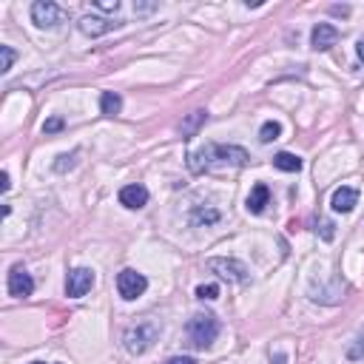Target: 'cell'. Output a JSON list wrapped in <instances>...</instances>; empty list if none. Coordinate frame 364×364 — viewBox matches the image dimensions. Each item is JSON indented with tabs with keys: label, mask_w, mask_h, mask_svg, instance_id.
Wrapping results in <instances>:
<instances>
[{
	"label": "cell",
	"mask_w": 364,
	"mask_h": 364,
	"mask_svg": "<svg viewBox=\"0 0 364 364\" xmlns=\"http://www.w3.org/2000/svg\"><path fill=\"white\" fill-rule=\"evenodd\" d=\"M247 151L239 148V145H217V143H208L205 148L194 151V154H188V168L194 171V174H202V171H210L214 165H247Z\"/></svg>",
	"instance_id": "obj_1"
},
{
	"label": "cell",
	"mask_w": 364,
	"mask_h": 364,
	"mask_svg": "<svg viewBox=\"0 0 364 364\" xmlns=\"http://www.w3.org/2000/svg\"><path fill=\"white\" fill-rule=\"evenodd\" d=\"M188 336H191V344L199 350L210 348L214 344V339L219 336V319L214 313H194L188 321Z\"/></svg>",
	"instance_id": "obj_2"
},
{
	"label": "cell",
	"mask_w": 364,
	"mask_h": 364,
	"mask_svg": "<svg viewBox=\"0 0 364 364\" xmlns=\"http://www.w3.org/2000/svg\"><path fill=\"white\" fill-rule=\"evenodd\" d=\"M160 339V328L154 321H140V324H134V328L125 330L123 336V344H125V350L131 356H143L148 353L151 348H154V341Z\"/></svg>",
	"instance_id": "obj_3"
},
{
	"label": "cell",
	"mask_w": 364,
	"mask_h": 364,
	"mask_svg": "<svg viewBox=\"0 0 364 364\" xmlns=\"http://www.w3.org/2000/svg\"><path fill=\"white\" fill-rule=\"evenodd\" d=\"M208 271H214L217 276H222V279H228V282H236V284L247 282V267H245V262H239V259L214 256V259H208Z\"/></svg>",
	"instance_id": "obj_4"
},
{
	"label": "cell",
	"mask_w": 364,
	"mask_h": 364,
	"mask_svg": "<svg viewBox=\"0 0 364 364\" xmlns=\"http://www.w3.org/2000/svg\"><path fill=\"white\" fill-rule=\"evenodd\" d=\"M145 287H148V279L137 271H131V267H125V271L117 274V291L125 302H134V299H140L145 293Z\"/></svg>",
	"instance_id": "obj_5"
},
{
	"label": "cell",
	"mask_w": 364,
	"mask_h": 364,
	"mask_svg": "<svg viewBox=\"0 0 364 364\" xmlns=\"http://www.w3.org/2000/svg\"><path fill=\"white\" fill-rule=\"evenodd\" d=\"M63 9L51 3V0H37V3L32 6V21L37 29H54L57 23H63Z\"/></svg>",
	"instance_id": "obj_6"
},
{
	"label": "cell",
	"mask_w": 364,
	"mask_h": 364,
	"mask_svg": "<svg viewBox=\"0 0 364 364\" xmlns=\"http://www.w3.org/2000/svg\"><path fill=\"white\" fill-rule=\"evenodd\" d=\"M91 284H94V271L91 267H74V271L69 274L66 279V296L71 299H80L91 291Z\"/></svg>",
	"instance_id": "obj_7"
},
{
	"label": "cell",
	"mask_w": 364,
	"mask_h": 364,
	"mask_svg": "<svg viewBox=\"0 0 364 364\" xmlns=\"http://www.w3.org/2000/svg\"><path fill=\"white\" fill-rule=\"evenodd\" d=\"M32 291H34V279L26 274L23 265H14L9 271V296L26 299V296H32Z\"/></svg>",
	"instance_id": "obj_8"
},
{
	"label": "cell",
	"mask_w": 364,
	"mask_h": 364,
	"mask_svg": "<svg viewBox=\"0 0 364 364\" xmlns=\"http://www.w3.org/2000/svg\"><path fill=\"white\" fill-rule=\"evenodd\" d=\"M336 40H339V29L330 26V23H316L313 32H311V43H313L316 51H328V49H333Z\"/></svg>",
	"instance_id": "obj_9"
},
{
	"label": "cell",
	"mask_w": 364,
	"mask_h": 364,
	"mask_svg": "<svg viewBox=\"0 0 364 364\" xmlns=\"http://www.w3.org/2000/svg\"><path fill=\"white\" fill-rule=\"evenodd\" d=\"M359 202V191L356 188H348V185H341L333 191V199H330V208L336 210V214H350V210L356 208Z\"/></svg>",
	"instance_id": "obj_10"
},
{
	"label": "cell",
	"mask_w": 364,
	"mask_h": 364,
	"mask_svg": "<svg viewBox=\"0 0 364 364\" xmlns=\"http://www.w3.org/2000/svg\"><path fill=\"white\" fill-rule=\"evenodd\" d=\"M148 202V188L145 185H125L120 191V205H125L128 210H137Z\"/></svg>",
	"instance_id": "obj_11"
},
{
	"label": "cell",
	"mask_w": 364,
	"mask_h": 364,
	"mask_svg": "<svg viewBox=\"0 0 364 364\" xmlns=\"http://www.w3.org/2000/svg\"><path fill=\"white\" fill-rule=\"evenodd\" d=\"M117 26L120 23H111V21H106V17H94V14L80 17V32L88 34V37H100V34H106L111 29H117Z\"/></svg>",
	"instance_id": "obj_12"
},
{
	"label": "cell",
	"mask_w": 364,
	"mask_h": 364,
	"mask_svg": "<svg viewBox=\"0 0 364 364\" xmlns=\"http://www.w3.org/2000/svg\"><path fill=\"white\" fill-rule=\"evenodd\" d=\"M267 202H271V191H267V185L265 182L254 185L251 197H247V210H251V214H262Z\"/></svg>",
	"instance_id": "obj_13"
},
{
	"label": "cell",
	"mask_w": 364,
	"mask_h": 364,
	"mask_svg": "<svg viewBox=\"0 0 364 364\" xmlns=\"http://www.w3.org/2000/svg\"><path fill=\"white\" fill-rule=\"evenodd\" d=\"M100 111L106 114V117H117V114L123 111V97L117 91H103L100 97Z\"/></svg>",
	"instance_id": "obj_14"
},
{
	"label": "cell",
	"mask_w": 364,
	"mask_h": 364,
	"mask_svg": "<svg viewBox=\"0 0 364 364\" xmlns=\"http://www.w3.org/2000/svg\"><path fill=\"white\" fill-rule=\"evenodd\" d=\"M274 165L279 171H287V174H296V171H302V160L296 154H287V151H282V154L274 157Z\"/></svg>",
	"instance_id": "obj_15"
},
{
	"label": "cell",
	"mask_w": 364,
	"mask_h": 364,
	"mask_svg": "<svg viewBox=\"0 0 364 364\" xmlns=\"http://www.w3.org/2000/svg\"><path fill=\"white\" fill-rule=\"evenodd\" d=\"M205 120H208V111H194V114H191V117L182 123V140H191V137H194Z\"/></svg>",
	"instance_id": "obj_16"
},
{
	"label": "cell",
	"mask_w": 364,
	"mask_h": 364,
	"mask_svg": "<svg viewBox=\"0 0 364 364\" xmlns=\"http://www.w3.org/2000/svg\"><path fill=\"white\" fill-rule=\"evenodd\" d=\"M279 134H282V125L276 123V120H267L265 125H262V131H259V140L267 145V143H274V140H279Z\"/></svg>",
	"instance_id": "obj_17"
},
{
	"label": "cell",
	"mask_w": 364,
	"mask_h": 364,
	"mask_svg": "<svg viewBox=\"0 0 364 364\" xmlns=\"http://www.w3.org/2000/svg\"><path fill=\"white\" fill-rule=\"evenodd\" d=\"M217 219H219V210L217 208H199L197 214H194V222L197 225H202V222L210 225V222H217Z\"/></svg>",
	"instance_id": "obj_18"
},
{
	"label": "cell",
	"mask_w": 364,
	"mask_h": 364,
	"mask_svg": "<svg viewBox=\"0 0 364 364\" xmlns=\"http://www.w3.org/2000/svg\"><path fill=\"white\" fill-rule=\"evenodd\" d=\"M14 57H17V54H14L12 46H0V71L6 74V71L12 69V63H14Z\"/></svg>",
	"instance_id": "obj_19"
},
{
	"label": "cell",
	"mask_w": 364,
	"mask_h": 364,
	"mask_svg": "<svg viewBox=\"0 0 364 364\" xmlns=\"http://www.w3.org/2000/svg\"><path fill=\"white\" fill-rule=\"evenodd\" d=\"M219 296V284H199L197 287V299L202 302H214Z\"/></svg>",
	"instance_id": "obj_20"
},
{
	"label": "cell",
	"mask_w": 364,
	"mask_h": 364,
	"mask_svg": "<svg viewBox=\"0 0 364 364\" xmlns=\"http://www.w3.org/2000/svg\"><path fill=\"white\" fill-rule=\"evenodd\" d=\"M60 128H63V120H60V117H51V120H46V125H43L46 134H54V131H60Z\"/></svg>",
	"instance_id": "obj_21"
},
{
	"label": "cell",
	"mask_w": 364,
	"mask_h": 364,
	"mask_svg": "<svg viewBox=\"0 0 364 364\" xmlns=\"http://www.w3.org/2000/svg\"><path fill=\"white\" fill-rule=\"evenodd\" d=\"M74 157H77V154H71V157H69V154H63V157H60V162H57L54 168H57V171H66V168H74Z\"/></svg>",
	"instance_id": "obj_22"
},
{
	"label": "cell",
	"mask_w": 364,
	"mask_h": 364,
	"mask_svg": "<svg viewBox=\"0 0 364 364\" xmlns=\"http://www.w3.org/2000/svg\"><path fill=\"white\" fill-rule=\"evenodd\" d=\"M361 356H364V339H359L356 348H350V350H348V359H353V361H356V359H361Z\"/></svg>",
	"instance_id": "obj_23"
},
{
	"label": "cell",
	"mask_w": 364,
	"mask_h": 364,
	"mask_svg": "<svg viewBox=\"0 0 364 364\" xmlns=\"http://www.w3.org/2000/svg\"><path fill=\"white\" fill-rule=\"evenodd\" d=\"M103 12H117L120 9V0H100V3H97Z\"/></svg>",
	"instance_id": "obj_24"
},
{
	"label": "cell",
	"mask_w": 364,
	"mask_h": 364,
	"mask_svg": "<svg viewBox=\"0 0 364 364\" xmlns=\"http://www.w3.org/2000/svg\"><path fill=\"white\" fill-rule=\"evenodd\" d=\"M165 364H197V361L191 359V356H174V359H168Z\"/></svg>",
	"instance_id": "obj_25"
},
{
	"label": "cell",
	"mask_w": 364,
	"mask_h": 364,
	"mask_svg": "<svg viewBox=\"0 0 364 364\" xmlns=\"http://www.w3.org/2000/svg\"><path fill=\"white\" fill-rule=\"evenodd\" d=\"M321 236L328 239V242L333 239V222H321Z\"/></svg>",
	"instance_id": "obj_26"
},
{
	"label": "cell",
	"mask_w": 364,
	"mask_h": 364,
	"mask_svg": "<svg viewBox=\"0 0 364 364\" xmlns=\"http://www.w3.org/2000/svg\"><path fill=\"white\" fill-rule=\"evenodd\" d=\"M12 188V182H9V174L3 171V174H0V191H9Z\"/></svg>",
	"instance_id": "obj_27"
},
{
	"label": "cell",
	"mask_w": 364,
	"mask_h": 364,
	"mask_svg": "<svg viewBox=\"0 0 364 364\" xmlns=\"http://www.w3.org/2000/svg\"><path fill=\"white\" fill-rule=\"evenodd\" d=\"M356 51H359V60L364 63V40H359V46H356Z\"/></svg>",
	"instance_id": "obj_28"
},
{
	"label": "cell",
	"mask_w": 364,
	"mask_h": 364,
	"mask_svg": "<svg viewBox=\"0 0 364 364\" xmlns=\"http://www.w3.org/2000/svg\"><path fill=\"white\" fill-rule=\"evenodd\" d=\"M32 364H46V361H32Z\"/></svg>",
	"instance_id": "obj_29"
}]
</instances>
